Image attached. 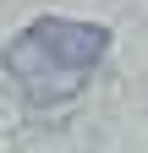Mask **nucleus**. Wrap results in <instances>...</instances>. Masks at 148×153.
<instances>
[{
  "mask_svg": "<svg viewBox=\"0 0 148 153\" xmlns=\"http://www.w3.org/2000/svg\"><path fill=\"white\" fill-rule=\"evenodd\" d=\"M110 55V27L104 22H77V16H33V22L0 49L6 76L22 88L28 104H66L77 99L82 82L99 71Z\"/></svg>",
  "mask_w": 148,
  "mask_h": 153,
  "instance_id": "obj_1",
  "label": "nucleus"
}]
</instances>
